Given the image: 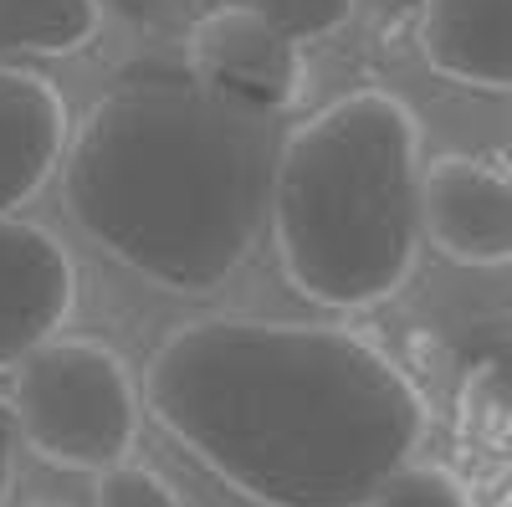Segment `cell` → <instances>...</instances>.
<instances>
[{
	"instance_id": "6da1fadb",
	"label": "cell",
	"mask_w": 512,
	"mask_h": 507,
	"mask_svg": "<svg viewBox=\"0 0 512 507\" xmlns=\"http://www.w3.org/2000/svg\"><path fill=\"white\" fill-rule=\"evenodd\" d=\"M149 410L256 507H364L415 461L425 405L344 328L210 318L149 364Z\"/></svg>"
},
{
	"instance_id": "7a4b0ae2",
	"label": "cell",
	"mask_w": 512,
	"mask_h": 507,
	"mask_svg": "<svg viewBox=\"0 0 512 507\" xmlns=\"http://www.w3.org/2000/svg\"><path fill=\"white\" fill-rule=\"evenodd\" d=\"M282 144L205 82L149 77L108 93L67 159L82 231L159 287L200 292L241 267L272 216Z\"/></svg>"
},
{
	"instance_id": "3957f363",
	"label": "cell",
	"mask_w": 512,
	"mask_h": 507,
	"mask_svg": "<svg viewBox=\"0 0 512 507\" xmlns=\"http://www.w3.org/2000/svg\"><path fill=\"white\" fill-rule=\"evenodd\" d=\"M272 226L287 277L328 308L379 303L425 236L415 118L390 93H354L282 144Z\"/></svg>"
},
{
	"instance_id": "277c9868",
	"label": "cell",
	"mask_w": 512,
	"mask_h": 507,
	"mask_svg": "<svg viewBox=\"0 0 512 507\" xmlns=\"http://www.w3.org/2000/svg\"><path fill=\"white\" fill-rule=\"evenodd\" d=\"M11 410L21 441L52 467L108 477L139 441V390L123 359L88 338H52L21 359Z\"/></svg>"
},
{
	"instance_id": "5b68a950",
	"label": "cell",
	"mask_w": 512,
	"mask_h": 507,
	"mask_svg": "<svg viewBox=\"0 0 512 507\" xmlns=\"http://www.w3.org/2000/svg\"><path fill=\"white\" fill-rule=\"evenodd\" d=\"M190 72L210 93L251 113H282L303 82V41L282 31L262 6H226L200 21Z\"/></svg>"
},
{
	"instance_id": "8992f818",
	"label": "cell",
	"mask_w": 512,
	"mask_h": 507,
	"mask_svg": "<svg viewBox=\"0 0 512 507\" xmlns=\"http://www.w3.org/2000/svg\"><path fill=\"white\" fill-rule=\"evenodd\" d=\"M425 236L461 267L512 262V175L451 154L425 169Z\"/></svg>"
},
{
	"instance_id": "52a82bcc",
	"label": "cell",
	"mask_w": 512,
	"mask_h": 507,
	"mask_svg": "<svg viewBox=\"0 0 512 507\" xmlns=\"http://www.w3.org/2000/svg\"><path fill=\"white\" fill-rule=\"evenodd\" d=\"M72 308L67 251L16 216H0V364H21L52 344Z\"/></svg>"
},
{
	"instance_id": "ba28073f",
	"label": "cell",
	"mask_w": 512,
	"mask_h": 507,
	"mask_svg": "<svg viewBox=\"0 0 512 507\" xmlns=\"http://www.w3.org/2000/svg\"><path fill=\"white\" fill-rule=\"evenodd\" d=\"M420 52L482 93H512V0H425Z\"/></svg>"
},
{
	"instance_id": "9c48e42d",
	"label": "cell",
	"mask_w": 512,
	"mask_h": 507,
	"mask_svg": "<svg viewBox=\"0 0 512 507\" xmlns=\"http://www.w3.org/2000/svg\"><path fill=\"white\" fill-rule=\"evenodd\" d=\"M67 139V108L41 77L0 67V216L36 195Z\"/></svg>"
},
{
	"instance_id": "30bf717a",
	"label": "cell",
	"mask_w": 512,
	"mask_h": 507,
	"mask_svg": "<svg viewBox=\"0 0 512 507\" xmlns=\"http://www.w3.org/2000/svg\"><path fill=\"white\" fill-rule=\"evenodd\" d=\"M98 0H0V57L72 52L93 36Z\"/></svg>"
},
{
	"instance_id": "8fae6325",
	"label": "cell",
	"mask_w": 512,
	"mask_h": 507,
	"mask_svg": "<svg viewBox=\"0 0 512 507\" xmlns=\"http://www.w3.org/2000/svg\"><path fill=\"white\" fill-rule=\"evenodd\" d=\"M364 507H472V497H466V487L451 472L410 461V467H400Z\"/></svg>"
},
{
	"instance_id": "7c38bea8",
	"label": "cell",
	"mask_w": 512,
	"mask_h": 507,
	"mask_svg": "<svg viewBox=\"0 0 512 507\" xmlns=\"http://www.w3.org/2000/svg\"><path fill=\"white\" fill-rule=\"evenodd\" d=\"M256 6H262L282 31H292L297 41L323 36L349 16V0H256Z\"/></svg>"
},
{
	"instance_id": "4fadbf2b",
	"label": "cell",
	"mask_w": 512,
	"mask_h": 507,
	"mask_svg": "<svg viewBox=\"0 0 512 507\" xmlns=\"http://www.w3.org/2000/svg\"><path fill=\"white\" fill-rule=\"evenodd\" d=\"M98 507H180V497L169 492L154 472L118 467V472H108V477H103Z\"/></svg>"
},
{
	"instance_id": "5bb4252c",
	"label": "cell",
	"mask_w": 512,
	"mask_h": 507,
	"mask_svg": "<svg viewBox=\"0 0 512 507\" xmlns=\"http://www.w3.org/2000/svg\"><path fill=\"white\" fill-rule=\"evenodd\" d=\"M16 451H21V426H16V410H11V405H0V507H6V492H11Z\"/></svg>"
}]
</instances>
